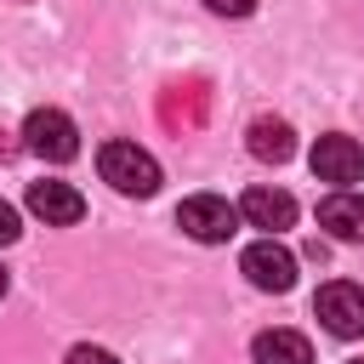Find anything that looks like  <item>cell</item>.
<instances>
[{"label": "cell", "instance_id": "1", "mask_svg": "<svg viewBox=\"0 0 364 364\" xmlns=\"http://www.w3.org/2000/svg\"><path fill=\"white\" fill-rule=\"evenodd\" d=\"M97 171H102V182H108L114 193H125V199H148V193L159 188V159H154L148 148H136V142H102V148H97Z\"/></svg>", "mask_w": 364, "mask_h": 364}, {"label": "cell", "instance_id": "3", "mask_svg": "<svg viewBox=\"0 0 364 364\" xmlns=\"http://www.w3.org/2000/svg\"><path fill=\"white\" fill-rule=\"evenodd\" d=\"M23 136H28V154H40L51 165H68L80 154V131H74V119L63 108H34L23 119Z\"/></svg>", "mask_w": 364, "mask_h": 364}, {"label": "cell", "instance_id": "13", "mask_svg": "<svg viewBox=\"0 0 364 364\" xmlns=\"http://www.w3.org/2000/svg\"><path fill=\"white\" fill-rule=\"evenodd\" d=\"M63 364H119V358H114L108 347H91V341H80V347H74Z\"/></svg>", "mask_w": 364, "mask_h": 364}, {"label": "cell", "instance_id": "16", "mask_svg": "<svg viewBox=\"0 0 364 364\" xmlns=\"http://www.w3.org/2000/svg\"><path fill=\"white\" fill-rule=\"evenodd\" d=\"M0 296H6V267H0Z\"/></svg>", "mask_w": 364, "mask_h": 364}, {"label": "cell", "instance_id": "17", "mask_svg": "<svg viewBox=\"0 0 364 364\" xmlns=\"http://www.w3.org/2000/svg\"><path fill=\"white\" fill-rule=\"evenodd\" d=\"M353 364H364V358H353Z\"/></svg>", "mask_w": 364, "mask_h": 364}, {"label": "cell", "instance_id": "4", "mask_svg": "<svg viewBox=\"0 0 364 364\" xmlns=\"http://www.w3.org/2000/svg\"><path fill=\"white\" fill-rule=\"evenodd\" d=\"M239 273L256 284V290H267V296H284L290 284H296V256L267 233V239H256L245 256H239Z\"/></svg>", "mask_w": 364, "mask_h": 364}, {"label": "cell", "instance_id": "10", "mask_svg": "<svg viewBox=\"0 0 364 364\" xmlns=\"http://www.w3.org/2000/svg\"><path fill=\"white\" fill-rule=\"evenodd\" d=\"M250 154L262 159V165H284L290 154H296V131L284 125V119H273V114H262V119H250Z\"/></svg>", "mask_w": 364, "mask_h": 364}, {"label": "cell", "instance_id": "5", "mask_svg": "<svg viewBox=\"0 0 364 364\" xmlns=\"http://www.w3.org/2000/svg\"><path fill=\"white\" fill-rule=\"evenodd\" d=\"M313 313H318V324H324L330 336H341V341L364 336V290L347 284V279H330V284L313 296Z\"/></svg>", "mask_w": 364, "mask_h": 364}, {"label": "cell", "instance_id": "15", "mask_svg": "<svg viewBox=\"0 0 364 364\" xmlns=\"http://www.w3.org/2000/svg\"><path fill=\"white\" fill-rule=\"evenodd\" d=\"M17 233H23V228H17V210H11L6 199H0V245H11Z\"/></svg>", "mask_w": 364, "mask_h": 364}, {"label": "cell", "instance_id": "6", "mask_svg": "<svg viewBox=\"0 0 364 364\" xmlns=\"http://www.w3.org/2000/svg\"><path fill=\"white\" fill-rule=\"evenodd\" d=\"M307 165H313V176H318V182H330V188H353V182L364 176V148H358L353 136L330 131V136H318V142H313Z\"/></svg>", "mask_w": 364, "mask_h": 364}, {"label": "cell", "instance_id": "2", "mask_svg": "<svg viewBox=\"0 0 364 364\" xmlns=\"http://www.w3.org/2000/svg\"><path fill=\"white\" fill-rule=\"evenodd\" d=\"M176 228H182L188 239H199V245H222V239H233V228H239V205H228V199H216V193H193V199L176 205Z\"/></svg>", "mask_w": 364, "mask_h": 364}, {"label": "cell", "instance_id": "8", "mask_svg": "<svg viewBox=\"0 0 364 364\" xmlns=\"http://www.w3.org/2000/svg\"><path fill=\"white\" fill-rule=\"evenodd\" d=\"M239 216H245L250 228L284 233V228H296V199H290L284 188H245V199H239Z\"/></svg>", "mask_w": 364, "mask_h": 364}, {"label": "cell", "instance_id": "9", "mask_svg": "<svg viewBox=\"0 0 364 364\" xmlns=\"http://www.w3.org/2000/svg\"><path fill=\"white\" fill-rule=\"evenodd\" d=\"M318 228L341 245H364V193L353 188H336L324 205H318Z\"/></svg>", "mask_w": 364, "mask_h": 364}, {"label": "cell", "instance_id": "11", "mask_svg": "<svg viewBox=\"0 0 364 364\" xmlns=\"http://www.w3.org/2000/svg\"><path fill=\"white\" fill-rule=\"evenodd\" d=\"M250 358H256V364H313V347H307V336H296V330H262V336L250 341Z\"/></svg>", "mask_w": 364, "mask_h": 364}, {"label": "cell", "instance_id": "14", "mask_svg": "<svg viewBox=\"0 0 364 364\" xmlns=\"http://www.w3.org/2000/svg\"><path fill=\"white\" fill-rule=\"evenodd\" d=\"M205 6H210L216 17H250V11H256V0H205Z\"/></svg>", "mask_w": 364, "mask_h": 364}, {"label": "cell", "instance_id": "7", "mask_svg": "<svg viewBox=\"0 0 364 364\" xmlns=\"http://www.w3.org/2000/svg\"><path fill=\"white\" fill-rule=\"evenodd\" d=\"M28 210H34L46 228H68V222L85 216V199H80V188H68V182H28Z\"/></svg>", "mask_w": 364, "mask_h": 364}, {"label": "cell", "instance_id": "12", "mask_svg": "<svg viewBox=\"0 0 364 364\" xmlns=\"http://www.w3.org/2000/svg\"><path fill=\"white\" fill-rule=\"evenodd\" d=\"M159 119H165L171 131H193V125L205 119V85H199V80L171 85V91H165V102H159Z\"/></svg>", "mask_w": 364, "mask_h": 364}]
</instances>
